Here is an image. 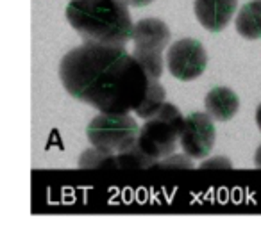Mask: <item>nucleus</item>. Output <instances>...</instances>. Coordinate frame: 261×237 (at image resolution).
<instances>
[{
  "instance_id": "nucleus-1",
  "label": "nucleus",
  "mask_w": 261,
  "mask_h": 237,
  "mask_svg": "<svg viewBox=\"0 0 261 237\" xmlns=\"http://www.w3.org/2000/svg\"><path fill=\"white\" fill-rule=\"evenodd\" d=\"M66 93L100 112L136 111L154 79L123 47L84 43L70 50L59 65Z\"/></svg>"
},
{
  "instance_id": "nucleus-2",
  "label": "nucleus",
  "mask_w": 261,
  "mask_h": 237,
  "mask_svg": "<svg viewBox=\"0 0 261 237\" xmlns=\"http://www.w3.org/2000/svg\"><path fill=\"white\" fill-rule=\"evenodd\" d=\"M66 20L84 43L125 47L135 23L125 0H70Z\"/></svg>"
},
{
  "instance_id": "nucleus-3",
  "label": "nucleus",
  "mask_w": 261,
  "mask_h": 237,
  "mask_svg": "<svg viewBox=\"0 0 261 237\" xmlns=\"http://www.w3.org/2000/svg\"><path fill=\"white\" fill-rule=\"evenodd\" d=\"M185 125V116L175 105L165 102L163 107L145 120L140 129L136 146L142 154L152 159L156 164L175 154L177 144H181V132Z\"/></svg>"
},
{
  "instance_id": "nucleus-4",
  "label": "nucleus",
  "mask_w": 261,
  "mask_h": 237,
  "mask_svg": "<svg viewBox=\"0 0 261 237\" xmlns=\"http://www.w3.org/2000/svg\"><path fill=\"white\" fill-rule=\"evenodd\" d=\"M86 136L95 148L106 154L118 155L135 146L140 136V127L133 116L100 112L86 127Z\"/></svg>"
},
{
  "instance_id": "nucleus-5",
  "label": "nucleus",
  "mask_w": 261,
  "mask_h": 237,
  "mask_svg": "<svg viewBox=\"0 0 261 237\" xmlns=\"http://www.w3.org/2000/svg\"><path fill=\"white\" fill-rule=\"evenodd\" d=\"M170 41V29L163 20L143 18L135 23L133 31V55L138 59L150 79L163 75V50Z\"/></svg>"
},
{
  "instance_id": "nucleus-6",
  "label": "nucleus",
  "mask_w": 261,
  "mask_h": 237,
  "mask_svg": "<svg viewBox=\"0 0 261 237\" xmlns=\"http://www.w3.org/2000/svg\"><path fill=\"white\" fill-rule=\"evenodd\" d=\"M207 65V54L206 48L197 40H179L172 43L167 54V66L172 77L179 80H195L200 77L206 70Z\"/></svg>"
},
{
  "instance_id": "nucleus-7",
  "label": "nucleus",
  "mask_w": 261,
  "mask_h": 237,
  "mask_svg": "<svg viewBox=\"0 0 261 237\" xmlns=\"http://www.w3.org/2000/svg\"><path fill=\"white\" fill-rule=\"evenodd\" d=\"M217 139L213 118L207 112H192L185 118L181 132V148L188 157L204 159L211 154Z\"/></svg>"
},
{
  "instance_id": "nucleus-8",
  "label": "nucleus",
  "mask_w": 261,
  "mask_h": 237,
  "mask_svg": "<svg viewBox=\"0 0 261 237\" xmlns=\"http://www.w3.org/2000/svg\"><path fill=\"white\" fill-rule=\"evenodd\" d=\"M238 0H195L193 11L200 25L210 33H220L229 25Z\"/></svg>"
},
{
  "instance_id": "nucleus-9",
  "label": "nucleus",
  "mask_w": 261,
  "mask_h": 237,
  "mask_svg": "<svg viewBox=\"0 0 261 237\" xmlns=\"http://www.w3.org/2000/svg\"><path fill=\"white\" fill-rule=\"evenodd\" d=\"M204 107H206V112L213 120H217V122H229L238 112L240 98L236 97V93L232 90L218 86L213 87L206 95Z\"/></svg>"
},
{
  "instance_id": "nucleus-10",
  "label": "nucleus",
  "mask_w": 261,
  "mask_h": 237,
  "mask_svg": "<svg viewBox=\"0 0 261 237\" xmlns=\"http://www.w3.org/2000/svg\"><path fill=\"white\" fill-rule=\"evenodd\" d=\"M236 31L245 40H261V0H250L238 11Z\"/></svg>"
},
{
  "instance_id": "nucleus-11",
  "label": "nucleus",
  "mask_w": 261,
  "mask_h": 237,
  "mask_svg": "<svg viewBox=\"0 0 261 237\" xmlns=\"http://www.w3.org/2000/svg\"><path fill=\"white\" fill-rule=\"evenodd\" d=\"M165 97H167V91H165V87L158 82V79H154L152 84H150L149 93H147V98L143 100V104L135 111L136 116L147 120V118H150L152 114H156V112L163 107L165 102H167V100H165Z\"/></svg>"
},
{
  "instance_id": "nucleus-12",
  "label": "nucleus",
  "mask_w": 261,
  "mask_h": 237,
  "mask_svg": "<svg viewBox=\"0 0 261 237\" xmlns=\"http://www.w3.org/2000/svg\"><path fill=\"white\" fill-rule=\"evenodd\" d=\"M81 168H100V166H116L115 155L106 154V152L98 150V148H91V150L83 152L79 159Z\"/></svg>"
},
{
  "instance_id": "nucleus-13",
  "label": "nucleus",
  "mask_w": 261,
  "mask_h": 237,
  "mask_svg": "<svg viewBox=\"0 0 261 237\" xmlns=\"http://www.w3.org/2000/svg\"><path fill=\"white\" fill-rule=\"evenodd\" d=\"M193 159L192 157H188V155H179V157H174L172 155V159L170 157H167V159H163V161H160V166H179V168H193Z\"/></svg>"
},
{
  "instance_id": "nucleus-14",
  "label": "nucleus",
  "mask_w": 261,
  "mask_h": 237,
  "mask_svg": "<svg viewBox=\"0 0 261 237\" xmlns=\"http://www.w3.org/2000/svg\"><path fill=\"white\" fill-rule=\"evenodd\" d=\"M220 164H224L225 168H231V162L225 161V159H211V161H206V162H204L202 168H210V166H220Z\"/></svg>"
},
{
  "instance_id": "nucleus-15",
  "label": "nucleus",
  "mask_w": 261,
  "mask_h": 237,
  "mask_svg": "<svg viewBox=\"0 0 261 237\" xmlns=\"http://www.w3.org/2000/svg\"><path fill=\"white\" fill-rule=\"evenodd\" d=\"M125 2L133 8H145V6L152 4L154 0H125Z\"/></svg>"
},
{
  "instance_id": "nucleus-16",
  "label": "nucleus",
  "mask_w": 261,
  "mask_h": 237,
  "mask_svg": "<svg viewBox=\"0 0 261 237\" xmlns=\"http://www.w3.org/2000/svg\"><path fill=\"white\" fill-rule=\"evenodd\" d=\"M254 164H256L257 168H261V144L257 146L256 154H254Z\"/></svg>"
},
{
  "instance_id": "nucleus-17",
  "label": "nucleus",
  "mask_w": 261,
  "mask_h": 237,
  "mask_svg": "<svg viewBox=\"0 0 261 237\" xmlns=\"http://www.w3.org/2000/svg\"><path fill=\"white\" fill-rule=\"evenodd\" d=\"M256 123H257V129L261 130V104L256 109Z\"/></svg>"
}]
</instances>
